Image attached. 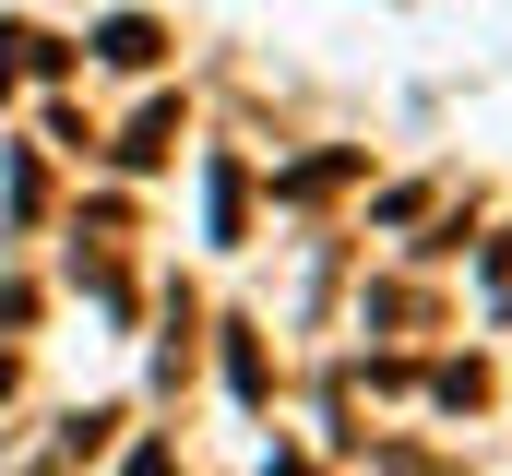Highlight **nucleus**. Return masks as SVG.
<instances>
[{
	"label": "nucleus",
	"instance_id": "1",
	"mask_svg": "<svg viewBox=\"0 0 512 476\" xmlns=\"http://www.w3.org/2000/svg\"><path fill=\"white\" fill-rule=\"evenodd\" d=\"M96 48H108V60H120V72H155V48H167V36H155V24H143V12H120V24H108V36H96Z\"/></svg>",
	"mask_w": 512,
	"mask_h": 476
},
{
	"label": "nucleus",
	"instance_id": "2",
	"mask_svg": "<svg viewBox=\"0 0 512 476\" xmlns=\"http://www.w3.org/2000/svg\"><path fill=\"white\" fill-rule=\"evenodd\" d=\"M167 143H179V108H143V119H131V143H120V155H131V167H155Z\"/></svg>",
	"mask_w": 512,
	"mask_h": 476
},
{
	"label": "nucleus",
	"instance_id": "3",
	"mask_svg": "<svg viewBox=\"0 0 512 476\" xmlns=\"http://www.w3.org/2000/svg\"><path fill=\"white\" fill-rule=\"evenodd\" d=\"M203 215H215V238H239V167L215 155V179H203Z\"/></svg>",
	"mask_w": 512,
	"mask_h": 476
}]
</instances>
